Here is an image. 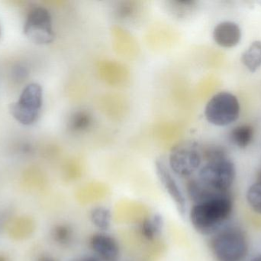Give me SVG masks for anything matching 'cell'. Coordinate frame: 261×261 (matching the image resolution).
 <instances>
[{"mask_svg":"<svg viewBox=\"0 0 261 261\" xmlns=\"http://www.w3.org/2000/svg\"><path fill=\"white\" fill-rule=\"evenodd\" d=\"M234 211V199L230 191L218 193L193 204L190 223L202 235L212 236L225 226Z\"/></svg>","mask_w":261,"mask_h":261,"instance_id":"6da1fadb","label":"cell"},{"mask_svg":"<svg viewBox=\"0 0 261 261\" xmlns=\"http://www.w3.org/2000/svg\"><path fill=\"white\" fill-rule=\"evenodd\" d=\"M210 249L216 261H246L249 243L240 227L225 226L212 235Z\"/></svg>","mask_w":261,"mask_h":261,"instance_id":"7a4b0ae2","label":"cell"},{"mask_svg":"<svg viewBox=\"0 0 261 261\" xmlns=\"http://www.w3.org/2000/svg\"><path fill=\"white\" fill-rule=\"evenodd\" d=\"M43 105V90L38 83L28 84L18 101L9 107L11 114L21 125L31 126L37 122Z\"/></svg>","mask_w":261,"mask_h":261,"instance_id":"3957f363","label":"cell"},{"mask_svg":"<svg viewBox=\"0 0 261 261\" xmlns=\"http://www.w3.org/2000/svg\"><path fill=\"white\" fill-rule=\"evenodd\" d=\"M236 177L234 162L226 156L206 162L198 173V179L210 189L216 192H228Z\"/></svg>","mask_w":261,"mask_h":261,"instance_id":"277c9868","label":"cell"},{"mask_svg":"<svg viewBox=\"0 0 261 261\" xmlns=\"http://www.w3.org/2000/svg\"><path fill=\"white\" fill-rule=\"evenodd\" d=\"M202 159V149L197 144L181 142L170 151L169 167L179 177H190L200 169Z\"/></svg>","mask_w":261,"mask_h":261,"instance_id":"5b68a950","label":"cell"},{"mask_svg":"<svg viewBox=\"0 0 261 261\" xmlns=\"http://www.w3.org/2000/svg\"><path fill=\"white\" fill-rule=\"evenodd\" d=\"M240 115V104L237 97L228 92H219L207 103L205 116L208 123L225 127L236 122Z\"/></svg>","mask_w":261,"mask_h":261,"instance_id":"8992f818","label":"cell"},{"mask_svg":"<svg viewBox=\"0 0 261 261\" xmlns=\"http://www.w3.org/2000/svg\"><path fill=\"white\" fill-rule=\"evenodd\" d=\"M24 35L38 44L51 43L55 38L50 12L42 6H37L28 12L23 26Z\"/></svg>","mask_w":261,"mask_h":261,"instance_id":"52a82bcc","label":"cell"},{"mask_svg":"<svg viewBox=\"0 0 261 261\" xmlns=\"http://www.w3.org/2000/svg\"><path fill=\"white\" fill-rule=\"evenodd\" d=\"M155 171L161 185L174 202L177 211L181 216H184L187 209V198L173 177L171 170L162 160H156L155 162Z\"/></svg>","mask_w":261,"mask_h":261,"instance_id":"ba28073f","label":"cell"},{"mask_svg":"<svg viewBox=\"0 0 261 261\" xmlns=\"http://www.w3.org/2000/svg\"><path fill=\"white\" fill-rule=\"evenodd\" d=\"M90 245L99 260L119 261L120 247L113 236L103 232L96 233L90 238Z\"/></svg>","mask_w":261,"mask_h":261,"instance_id":"9c48e42d","label":"cell"},{"mask_svg":"<svg viewBox=\"0 0 261 261\" xmlns=\"http://www.w3.org/2000/svg\"><path fill=\"white\" fill-rule=\"evenodd\" d=\"M213 38L221 47L230 49L240 42L242 31L239 25L234 21H222L215 27Z\"/></svg>","mask_w":261,"mask_h":261,"instance_id":"30bf717a","label":"cell"},{"mask_svg":"<svg viewBox=\"0 0 261 261\" xmlns=\"http://www.w3.org/2000/svg\"><path fill=\"white\" fill-rule=\"evenodd\" d=\"M35 229V224L31 218L20 216L12 219L8 224L9 236L17 241L24 240L32 235Z\"/></svg>","mask_w":261,"mask_h":261,"instance_id":"8fae6325","label":"cell"},{"mask_svg":"<svg viewBox=\"0 0 261 261\" xmlns=\"http://www.w3.org/2000/svg\"><path fill=\"white\" fill-rule=\"evenodd\" d=\"M164 227V219L158 214L153 215L141 222L140 232L147 241H153L161 234Z\"/></svg>","mask_w":261,"mask_h":261,"instance_id":"7c38bea8","label":"cell"},{"mask_svg":"<svg viewBox=\"0 0 261 261\" xmlns=\"http://www.w3.org/2000/svg\"><path fill=\"white\" fill-rule=\"evenodd\" d=\"M242 62L252 73L260 67L261 41H254L242 54Z\"/></svg>","mask_w":261,"mask_h":261,"instance_id":"4fadbf2b","label":"cell"},{"mask_svg":"<svg viewBox=\"0 0 261 261\" xmlns=\"http://www.w3.org/2000/svg\"><path fill=\"white\" fill-rule=\"evenodd\" d=\"M254 135V128L251 126L245 124L233 129L230 133V139L236 147L245 149L252 142Z\"/></svg>","mask_w":261,"mask_h":261,"instance_id":"5bb4252c","label":"cell"},{"mask_svg":"<svg viewBox=\"0 0 261 261\" xmlns=\"http://www.w3.org/2000/svg\"><path fill=\"white\" fill-rule=\"evenodd\" d=\"M112 219L111 211L106 207H96L90 212L92 223L100 231H107L110 228Z\"/></svg>","mask_w":261,"mask_h":261,"instance_id":"9a60e30c","label":"cell"},{"mask_svg":"<svg viewBox=\"0 0 261 261\" xmlns=\"http://www.w3.org/2000/svg\"><path fill=\"white\" fill-rule=\"evenodd\" d=\"M93 122V118L89 112L78 110L75 112L69 121L70 129L74 132H83L90 128Z\"/></svg>","mask_w":261,"mask_h":261,"instance_id":"2e32d148","label":"cell"},{"mask_svg":"<svg viewBox=\"0 0 261 261\" xmlns=\"http://www.w3.org/2000/svg\"><path fill=\"white\" fill-rule=\"evenodd\" d=\"M50 234L55 243L61 246H66L73 240V231L70 225L58 224L53 227Z\"/></svg>","mask_w":261,"mask_h":261,"instance_id":"e0dca14e","label":"cell"},{"mask_svg":"<svg viewBox=\"0 0 261 261\" xmlns=\"http://www.w3.org/2000/svg\"><path fill=\"white\" fill-rule=\"evenodd\" d=\"M246 199L253 211L261 215V182L257 181L248 188Z\"/></svg>","mask_w":261,"mask_h":261,"instance_id":"ac0fdd59","label":"cell"},{"mask_svg":"<svg viewBox=\"0 0 261 261\" xmlns=\"http://www.w3.org/2000/svg\"><path fill=\"white\" fill-rule=\"evenodd\" d=\"M172 4L173 5V8L174 9L175 13L178 15L181 14L187 13V12H190V10H193L196 3L193 1H180V2H172Z\"/></svg>","mask_w":261,"mask_h":261,"instance_id":"d6986e66","label":"cell"},{"mask_svg":"<svg viewBox=\"0 0 261 261\" xmlns=\"http://www.w3.org/2000/svg\"><path fill=\"white\" fill-rule=\"evenodd\" d=\"M135 10V6H132L130 3H126V4L125 3V4L119 7L117 13L121 18H128V17L133 15Z\"/></svg>","mask_w":261,"mask_h":261,"instance_id":"ffe728a7","label":"cell"},{"mask_svg":"<svg viewBox=\"0 0 261 261\" xmlns=\"http://www.w3.org/2000/svg\"><path fill=\"white\" fill-rule=\"evenodd\" d=\"M28 75H29L28 69L24 66L20 65V64L15 66V68L13 69V72H12L14 78H15V80H18V81H22L27 77Z\"/></svg>","mask_w":261,"mask_h":261,"instance_id":"44dd1931","label":"cell"},{"mask_svg":"<svg viewBox=\"0 0 261 261\" xmlns=\"http://www.w3.org/2000/svg\"><path fill=\"white\" fill-rule=\"evenodd\" d=\"M78 261H99V259L96 257H87V258L82 259V260Z\"/></svg>","mask_w":261,"mask_h":261,"instance_id":"7402d4cb","label":"cell"},{"mask_svg":"<svg viewBox=\"0 0 261 261\" xmlns=\"http://www.w3.org/2000/svg\"><path fill=\"white\" fill-rule=\"evenodd\" d=\"M251 261H261V254H259V255L253 257Z\"/></svg>","mask_w":261,"mask_h":261,"instance_id":"603a6c76","label":"cell"},{"mask_svg":"<svg viewBox=\"0 0 261 261\" xmlns=\"http://www.w3.org/2000/svg\"><path fill=\"white\" fill-rule=\"evenodd\" d=\"M0 261H9V259L6 257V256L0 254Z\"/></svg>","mask_w":261,"mask_h":261,"instance_id":"cb8c5ba5","label":"cell"},{"mask_svg":"<svg viewBox=\"0 0 261 261\" xmlns=\"http://www.w3.org/2000/svg\"><path fill=\"white\" fill-rule=\"evenodd\" d=\"M38 261H55L52 260V259L49 258V257H42V258L40 259Z\"/></svg>","mask_w":261,"mask_h":261,"instance_id":"d4e9b609","label":"cell"},{"mask_svg":"<svg viewBox=\"0 0 261 261\" xmlns=\"http://www.w3.org/2000/svg\"><path fill=\"white\" fill-rule=\"evenodd\" d=\"M0 36H1V28H0Z\"/></svg>","mask_w":261,"mask_h":261,"instance_id":"484cf974","label":"cell"}]
</instances>
